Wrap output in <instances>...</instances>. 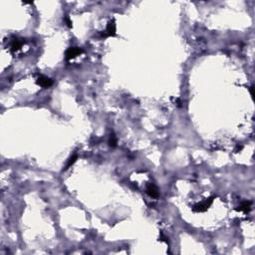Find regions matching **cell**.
<instances>
[{"label": "cell", "instance_id": "6da1fadb", "mask_svg": "<svg viewBox=\"0 0 255 255\" xmlns=\"http://www.w3.org/2000/svg\"><path fill=\"white\" fill-rule=\"evenodd\" d=\"M213 198L214 197H209V198H206L204 201L200 202V203H197L196 205L192 206V210L196 211V212H203L206 211L207 209L209 208V206L212 204L213 202Z\"/></svg>", "mask_w": 255, "mask_h": 255}, {"label": "cell", "instance_id": "7a4b0ae2", "mask_svg": "<svg viewBox=\"0 0 255 255\" xmlns=\"http://www.w3.org/2000/svg\"><path fill=\"white\" fill-rule=\"evenodd\" d=\"M82 53H83V50H82L81 48H79V47H71V48H69V49L66 51L65 59L67 60V61H69V60H71V59L76 58L77 56H79Z\"/></svg>", "mask_w": 255, "mask_h": 255}, {"label": "cell", "instance_id": "3957f363", "mask_svg": "<svg viewBox=\"0 0 255 255\" xmlns=\"http://www.w3.org/2000/svg\"><path fill=\"white\" fill-rule=\"evenodd\" d=\"M116 31H117V27H116V23L114 20L109 21V23L107 24L106 31L103 33L104 37H111L116 35Z\"/></svg>", "mask_w": 255, "mask_h": 255}, {"label": "cell", "instance_id": "277c9868", "mask_svg": "<svg viewBox=\"0 0 255 255\" xmlns=\"http://www.w3.org/2000/svg\"><path fill=\"white\" fill-rule=\"evenodd\" d=\"M37 84L42 88H50L53 85V80L46 76H40L37 79Z\"/></svg>", "mask_w": 255, "mask_h": 255}, {"label": "cell", "instance_id": "5b68a950", "mask_svg": "<svg viewBox=\"0 0 255 255\" xmlns=\"http://www.w3.org/2000/svg\"><path fill=\"white\" fill-rule=\"evenodd\" d=\"M147 193L153 198L159 197V194H160L157 187L155 185H153V183H149V185L147 186Z\"/></svg>", "mask_w": 255, "mask_h": 255}, {"label": "cell", "instance_id": "8992f818", "mask_svg": "<svg viewBox=\"0 0 255 255\" xmlns=\"http://www.w3.org/2000/svg\"><path fill=\"white\" fill-rule=\"evenodd\" d=\"M251 209V201H243L239 206V208H236V210L243 211L244 213L249 212Z\"/></svg>", "mask_w": 255, "mask_h": 255}, {"label": "cell", "instance_id": "52a82bcc", "mask_svg": "<svg viewBox=\"0 0 255 255\" xmlns=\"http://www.w3.org/2000/svg\"><path fill=\"white\" fill-rule=\"evenodd\" d=\"M77 159H78V156H77V153H74V155H72V156H71L69 157L68 162H67V163H66L65 167L63 168V171H66V170H68V168H69L70 167H72L73 164H74L75 163H76Z\"/></svg>", "mask_w": 255, "mask_h": 255}, {"label": "cell", "instance_id": "ba28073f", "mask_svg": "<svg viewBox=\"0 0 255 255\" xmlns=\"http://www.w3.org/2000/svg\"><path fill=\"white\" fill-rule=\"evenodd\" d=\"M22 44H23V42H22L21 40L19 39H14L12 41V43H11V50L12 51H17V50H19L20 48L22 47Z\"/></svg>", "mask_w": 255, "mask_h": 255}, {"label": "cell", "instance_id": "9c48e42d", "mask_svg": "<svg viewBox=\"0 0 255 255\" xmlns=\"http://www.w3.org/2000/svg\"><path fill=\"white\" fill-rule=\"evenodd\" d=\"M117 144H118L117 137H116L114 134H112L110 138H109V145H110V147H112V148H116L117 147Z\"/></svg>", "mask_w": 255, "mask_h": 255}, {"label": "cell", "instance_id": "30bf717a", "mask_svg": "<svg viewBox=\"0 0 255 255\" xmlns=\"http://www.w3.org/2000/svg\"><path fill=\"white\" fill-rule=\"evenodd\" d=\"M64 21H65V23L67 24V26H68L69 28H72V21L70 20L69 16H65V18H64Z\"/></svg>", "mask_w": 255, "mask_h": 255}, {"label": "cell", "instance_id": "8fae6325", "mask_svg": "<svg viewBox=\"0 0 255 255\" xmlns=\"http://www.w3.org/2000/svg\"><path fill=\"white\" fill-rule=\"evenodd\" d=\"M242 149H243V145H236V149H234V151H235V153H238V152H240Z\"/></svg>", "mask_w": 255, "mask_h": 255}, {"label": "cell", "instance_id": "7c38bea8", "mask_svg": "<svg viewBox=\"0 0 255 255\" xmlns=\"http://www.w3.org/2000/svg\"><path fill=\"white\" fill-rule=\"evenodd\" d=\"M252 90H253V86H251V87H250V94L253 96V91H252Z\"/></svg>", "mask_w": 255, "mask_h": 255}]
</instances>
